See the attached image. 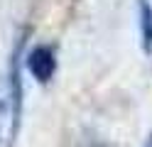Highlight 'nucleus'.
<instances>
[{
    "label": "nucleus",
    "mask_w": 152,
    "mask_h": 147,
    "mask_svg": "<svg viewBox=\"0 0 152 147\" xmlns=\"http://www.w3.org/2000/svg\"><path fill=\"white\" fill-rule=\"evenodd\" d=\"M20 47L7 61V69L0 74V147H12L22 118V78H20Z\"/></svg>",
    "instance_id": "f257e3e1"
},
{
    "label": "nucleus",
    "mask_w": 152,
    "mask_h": 147,
    "mask_svg": "<svg viewBox=\"0 0 152 147\" xmlns=\"http://www.w3.org/2000/svg\"><path fill=\"white\" fill-rule=\"evenodd\" d=\"M25 66L37 83H49L56 74V52L49 44H37L25 54Z\"/></svg>",
    "instance_id": "f03ea898"
},
{
    "label": "nucleus",
    "mask_w": 152,
    "mask_h": 147,
    "mask_svg": "<svg viewBox=\"0 0 152 147\" xmlns=\"http://www.w3.org/2000/svg\"><path fill=\"white\" fill-rule=\"evenodd\" d=\"M137 12H140V42H142V52L152 54V3H150V0H137Z\"/></svg>",
    "instance_id": "7ed1b4c3"
}]
</instances>
